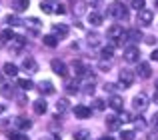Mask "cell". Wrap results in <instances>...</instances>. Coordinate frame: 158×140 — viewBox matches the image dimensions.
<instances>
[{
    "label": "cell",
    "instance_id": "1",
    "mask_svg": "<svg viewBox=\"0 0 158 140\" xmlns=\"http://www.w3.org/2000/svg\"><path fill=\"white\" fill-rule=\"evenodd\" d=\"M108 14L116 16V18H120V20H126L128 18V8L120 6V4H110V6H108Z\"/></svg>",
    "mask_w": 158,
    "mask_h": 140
},
{
    "label": "cell",
    "instance_id": "2",
    "mask_svg": "<svg viewBox=\"0 0 158 140\" xmlns=\"http://www.w3.org/2000/svg\"><path fill=\"white\" fill-rule=\"evenodd\" d=\"M118 78H120L122 88H128V86H132V82H134V72H132V70H128V68H124V70H120Z\"/></svg>",
    "mask_w": 158,
    "mask_h": 140
},
{
    "label": "cell",
    "instance_id": "3",
    "mask_svg": "<svg viewBox=\"0 0 158 140\" xmlns=\"http://www.w3.org/2000/svg\"><path fill=\"white\" fill-rule=\"evenodd\" d=\"M132 106H134V110H140V112H144V110L148 108V96L146 94H136L134 100H132Z\"/></svg>",
    "mask_w": 158,
    "mask_h": 140
},
{
    "label": "cell",
    "instance_id": "4",
    "mask_svg": "<svg viewBox=\"0 0 158 140\" xmlns=\"http://www.w3.org/2000/svg\"><path fill=\"white\" fill-rule=\"evenodd\" d=\"M124 60H126V62H138L140 60V50L136 46H126L124 48Z\"/></svg>",
    "mask_w": 158,
    "mask_h": 140
},
{
    "label": "cell",
    "instance_id": "5",
    "mask_svg": "<svg viewBox=\"0 0 158 140\" xmlns=\"http://www.w3.org/2000/svg\"><path fill=\"white\" fill-rule=\"evenodd\" d=\"M152 18H154V14H152L150 10H146V8H144V10L138 12V18H136V22H138L140 26H150V24H152Z\"/></svg>",
    "mask_w": 158,
    "mask_h": 140
},
{
    "label": "cell",
    "instance_id": "6",
    "mask_svg": "<svg viewBox=\"0 0 158 140\" xmlns=\"http://www.w3.org/2000/svg\"><path fill=\"white\" fill-rule=\"evenodd\" d=\"M24 22H26L28 34H32V36L40 34V28H42V22H40L38 18H28V20H24Z\"/></svg>",
    "mask_w": 158,
    "mask_h": 140
},
{
    "label": "cell",
    "instance_id": "7",
    "mask_svg": "<svg viewBox=\"0 0 158 140\" xmlns=\"http://www.w3.org/2000/svg\"><path fill=\"white\" fill-rule=\"evenodd\" d=\"M50 68L54 70V74H58V76H62V78L68 74V68H66V64L62 62V60H58V58H54L52 62H50Z\"/></svg>",
    "mask_w": 158,
    "mask_h": 140
},
{
    "label": "cell",
    "instance_id": "8",
    "mask_svg": "<svg viewBox=\"0 0 158 140\" xmlns=\"http://www.w3.org/2000/svg\"><path fill=\"white\" fill-rule=\"evenodd\" d=\"M136 70H138V76L140 78H150L152 76V68H150V64H148V62H140Z\"/></svg>",
    "mask_w": 158,
    "mask_h": 140
},
{
    "label": "cell",
    "instance_id": "9",
    "mask_svg": "<svg viewBox=\"0 0 158 140\" xmlns=\"http://www.w3.org/2000/svg\"><path fill=\"white\" fill-rule=\"evenodd\" d=\"M110 108L116 110V112H122V110H124V100L118 96V94H114V96L110 98Z\"/></svg>",
    "mask_w": 158,
    "mask_h": 140
},
{
    "label": "cell",
    "instance_id": "10",
    "mask_svg": "<svg viewBox=\"0 0 158 140\" xmlns=\"http://www.w3.org/2000/svg\"><path fill=\"white\" fill-rule=\"evenodd\" d=\"M106 126H108V130H118L120 126H122V118L120 116H108L106 118Z\"/></svg>",
    "mask_w": 158,
    "mask_h": 140
},
{
    "label": "cell",
    "instance_id": "11",
    "mask_svg": "<svg viewBox=\"0 0 158 140\" xmlns=\"http://www.w3.org/2000/svg\"><path fill=\"white\" fill-rule=\"evenodd\" d=\"M24 46H26V38H22V36H14V38L10 40V48H12V50H16V52L22 50Z\"/></svg>",
    "mask_w": 158,
    "mask_h": 140
},
{
    "label": "cell",
    "instance_id": "12",
    "mask_svg": "<svg viewBox=\"0 0 158 140\" xmlns=\"http://www.w3.org/2000/svg\"><path fill=\"white\" fill-rule=\"evenodd\" d=\"M90 114H92V110L88 106H76L74 108V116L76 118H90Z\"/></svg>",
    "mask_w": 158,
    "mask_h": 140
},
{
    "label": "cell",
    "instance_id": "13",
    "mask_svg": "<svg viewBox=\"0 0 158 140\" xmlns=\"http://www.w3.org/2000/svg\"><path fill=\"white\" fill-rule=\"evenodd\" d=\"M22 68L24 70H28V72H38V64H36V60L34 58H24V62H22Z\"/></svg>",
    "mask_w": 158,
    "mask_h": 140
},
{
    "label": "cell",
    "instance_id": "14",
    "mask_svg": "<svg viewBox=\"0 0 158 140\" xmlns=\"http://www.w3.org/2000/svg\"><path fill=\"white\" fill-rule=\"evenodd\" d=\"M38 90H40L42 94H54V84H52L50 80H42V82L38 84Z\"/></svg>",
    "mask_w": 158,
    "mask_h": 140
},
{
    "label": "cell",
    "instance_id": "15",
    "mask_svg": "<svg viewBox=\"0 0 158 140\" xmlns=\"http://www.w3.org/2000/svg\"><path fill=\"white\" fill-rule=\"evenodd\" d=\"M88 22L92 24V26H100V24L104 22V18H102V14H98V12H90L88 14Z\"/></svg>",
    "mask_w": 158,
    "mask_h": 140
},
{
    "label": "cell",
    "instance_id": "16",
    "mask_svg": "<svg viewBox=\"0 0 158 140\" xmlns=\"http://www.w3.org/2000/svg\"><path fill=\"white\" fill-rule=\"evenodd\" d=\"M72 66H74V74H76V76H86V74H88V68H86L80 60H76Z\"/></svg>",
    "mask_w": 158,
    "mask_h": 140
},
{
    "label": "cell",
    "instance_id": "17",
    "mask_svg": "<svg viewBox=\"0 0 158 140\" xmlns=\"http://www.w3.org/2000/svg\"><path fill=\"white\" fill-rule=\"evenodd\" d=\"M14 124L18 126L20 130H28V128H30V126H32V122L28 120V118H24V116H18V118H16V120H14Z\"/></svg>",
    "mask_w": 158,
    "mask_h": 140
},
{
    "label": "cell",
    "instance_id": "18",
    "mask_svg": "<svg viewBox=\"0 0 158 140\" xmlns=\"http://www.w3.org/2000/svg\"><path fill=\"white\" fill-rule=\"evenodd\" d=\"M126 36H128V40H132V42H138L140 38H144L142 32L136 30V28H132V30H126Z\"/></svg>",
    "mask_w": 158,
    "mask_h": 140
},
{
    "label": "cell",
    "instance_id": "19",
    "mask_svg": "<svg viewBox=\"0 0 158 140\" xmlns=\"http://www.w3.org/2000/svg\"><path fill=\"white\" fill-rule=\"evenodd\" d=\"M2 70H4V74H6V76H16V74H18V68H16L12 62H6Z\"/></svg>",
    "mask_w": 158,
    "mask_h": 140
},
{
    "label": "cell",
    "instance_id": "20",
    "mask_svg": "<svg viewBox=\"0 0 158 140\" xmlns=\"http://www.w3.org/2000/svg\"><path fill=\"white\" fill-rule=\"evenodd\" d=\"M100 56H102V60H110L114 56V46H104L100 50Z\"/></svg>",
    "mask_w": 158,
    "mask_h": 140
},
{
    "label": "cell",
    "instance_id": "21",
    "mask_svg": "<svg viewBox=\"0 0 158 140\" xmlns=\"http://www.w3.org/2000/svg\"><path fill=\"white\" fill-rule=\"evenodd\" d=\"M30 4V0H14V10L16 12H24Z\"/></svg>",
    "mask_w": 158,
    "mask_h": 140
},
{
    "label": "cell",
    "instance_id": "22",
    "mask_svg": "<svg viewBox=\"0 0 158 140\" xmlns=\"http://www.w3.org/2000/svg\"><path fill=\"white\" fill-rule=\"evenodd\" d=\"M32 106H34V112L36 114H44V112H46V102H44V100H34V104H32Z\"/></svg>",
    "mask_w": 158,
    "mask_h": 140
},
{
    "label": "cell",
    "instance_id": "23",
    "mask_svg": "<svg viewBox=\"0 0 158 140\" xmlns=\"http://www.w3.org/2000/svg\"><path fill=\"white\" fill-rule=\"evenodd\" d=\"M52 30H54V34H60V36L68 34V26H66V24H54Z\"/></svg>",
    "mask_w": 158,
    "mask_h": 140
},
{
    "label": "cell",
    "instance_id": "24",
    "mask_svg": "<svg viewBox=\"0 0 158 140\" xmlns=\"http://www.w3.org/2000/svg\"><path fill=\"white\" fill-rule=\"evenodd\" d=\"M42 42L46 44V46L54 48V46H56V44H58V38H56V36H54V34H46V36H44V38H42Z\"/></svg>",
    "mask_w": 158,
    "mask_h": 140
},
{
    "label": "cell",
    "instance_id": "25",
    "mask_svg": "<svg viewBox=\"0 0 158 140\" xmlns=\"http://www.w3.org/2000/svg\"><path fill=\"white\" fill-rule=\"evenodd\" d=\"M12 38H14V34H12V30H10V28H6V30H2V32H0V40H2V42H10Z\"/></svg>",
    "mask_w": 158,
    "mask_h": 140
},
{
    "label": "cell",
    "instance_id": "26",
    "mask_svg": "<svg viewBox=\"0 0 158 140\" xmlns=\"http://www.w3.org/2000/svg\"><path fill=\"white\" fill-rule=\"evenodd\" d=\"M18 86L22 90H30L34 84H32V80H28V78H18Z\"/></svg>",
    "mask_w": 158,
    "mask_h": 140
},
{
    "label": "cell",
    "instance_id": "27",
    "mask_svg": "<svg viewBox=\"0 0 158 140\" xmlns=\"http://www.w3.org/2000/svg\"><path fill=\"white\" fill-rule=\"evenodd\" d=\"M40 10H42V12H44V14H52V12H54V10H56V8H52V4H50V2H48V0H44V2H42V4H40Z\"/></svg>",
    "mask_w": 158,
    "mask_h": 140
},
{
    "label": "cell",
    "instance_id": "28",
    "mask_svg": "<svg viewBox=\"0 0 158 140\" xmlns=\"http://www.w3.org/2000/svg\"><path fill=\"white\" fill-rule=\"evenodd\" d=\"M0 92H2L6 98H12V96H14V90H12L8 84H0Z\"/></svg>",
    "mask_w": 158,
    "mask_h": 140
},
{
    "label": "cell",
    "instance_id": "29",
    "mask_svg": "<svg viewBox=\"0 0 158 140\" xmlns=\"http://www.w3.org/2000/svg\"><path fill=\"white\" fill-rule=\"evenodd\" d=\"M56 110H58V112H66V110H68V100H64V98H60V100H58L56 102Z\"/></svg>",
    "mask_w": 158,
    "mask_h": 140
},
{
    "label": "cell",
    "instance_id": "30",
    "mask_svg": "<svg viewBox=\"0 0 158 140\" xmlns=\"http://www.w3.org/2000/svg\"><path fill=\"white\" fill-rule=\"evenodd\" d=\"M6 22L10 24V26H20V24H22V20H20L18 16H12V14H8V16H6Z\"/></svg>",
    "mask_w": 158,
    "mask_h": 140
},
{
    "label": "cell",
    "instance_id": "31",
    "mask_svg": "<svg viewBox=\"0 0 158 140\" xmlns=\"http://www.w3.org/2000/svg\"><path fill=\"white\" fill-rule=\"evenodd\" d=\"M66 90H68L70 94H74V92H78V82L76 80H70L68 84H66Z\"/></svg>",
    "mask_w": 158,
    "mask_h": 140
},
{
    "label": "cell",
    "instance_id": "32",
    "mask_svg": "<svg viewBox=\"0 0 158 140\" xmlns=\"http://www.w3.org/2000/svg\"><path fill=\"white\" fill-rule=\"evenodd\" d=\"M74 140H88V132H86V130H78V132H74Z\"/></svg>",
    "mask_w": 158,
    "mask_h": 140
},
{
    "label": "cell",
    "instance_id": "33",
    "mask_svg": "<svg viewBox=\"0 0 158 140\" xmlns=\"http://www.w3.org/2000/svg\"><path fill=\"white\" fill-rule=\"evenodd\" d=\"M144 4H146V0H132V8H136V10H144Z\"/></svg>",
    "mask_w": 158,
    "mask_h": 140
},
{
    "label": "cell",
    "instance_id": "34",
    "mask_svg": "<svg viewBox=\"0 0 158 140\" xmlns=\"http://www.w3.org/2000/svg\"><path fill=\"white\" fill-rule=\"evenodd\" d=\"M98 42H100V36H98V34H90L88 36V44H90V46H96Z\"/></svg>",
    "mask_w": 158,
    "mask_h": 140
},
{
    "label": "cell",
    "instance_id": "35",
    "mask_svg": "<svg viewBox=\"0 0 158 140\" xmlns=\"http://www.w3.org/2000/svg\"><path fill=\"white\" fill-rule=\"evenodd\" d=\"M104 100H102V98H94V108L96 110H104Z\"/></svg>",
    "mask_w": 158,
    "mask_h": 140
},
{
    "label": "cell",
    "instance_id": "36",
    "mask_svg": "<svg viewBox=\"0 0 158 140\" xmlns=\"http://www.w3.org/2000/svg\"><path fill=\"white\" fill-rule=\"evenodd\" d=\"M120 138L122 140H134V132H132V130H126V132L120 134Z\"/></svg>",
    "mask_w": 158,
    "mask_h": 140
},
{
    "label": "cell",
    "instance_id": "37",
    "mask_svg": "<svg viewBox=\"0 0 158 140\" xmlns=\"http://www.w3.org/2000/svg\"><path fill=\"white\" fill-rule=\"evenodd\" d=\"M120 118H122V122H134V118H132L130 112H122V116H120Z\"/></svg>",
    "mask_w": 158,
    "mask_h": 140
},
{
    "label": "cell",
    "instance_id": "38",
    "mask_svg": "<svg viewBox=\"0 0 158 140\" xmlns=\"http://www.w3.org/2000/svg\"><path fill=\"white\" fill-rule=\"evenodd\" d=\"M82 10H84V4H82V2H78L76 6H74V12H76V14H82Z\"/></svg>",
    "mask_w": 158,
    "mask_h": 140
},
{
    "label": "cell",
    "instance_id": "39",
    "mask_svg": "<svg viewBox=\"0 0 158 140\" xmlns=\"http://www.w3.org/2000/svg\"><path fill=\"white\" fill-rule=\"evenodd\" d=\"M134 126L136 128H144V126H146V122L142 120V116H140V120H134Z\"/></svg>",
    "mask_w": 158,
    "mask_h": 140
},
{
    "label": "cell",
    "instance_id": "40",
    "mask_svg": "<svg viewBox=\"0 0 158 140\" xmlns=\"http://www.w3.org/2000/svg\"><path fill=\"white\" fill-rule=\"evenodd\" d=\"M18 136H20V134L16 132V130H10V132H8V138H10V140H16Z\"/></svg>",
    "mask_w": 158,
    "mask_h": 140
},
{
    "label": "cell",
    "instance_id": "41",
    "mask_svg": "<svg viewBox=\"0 0 158 140\" xmlns=\"http://www.w3.org/2000/svg\"><path fill=\"white\" fill-rule=\"evenodd\" d=\"M84 92H86V94H90V92H94V82H92V84H86V88H84Z\"/></svg>",
    "mask_w": 158,
    "mask_h": 140
},
{
    "label": "cell",
    "instance_id": "42",
    "mask_svg": "<svg viewBox=\"0 0 158 140\" xmlns=\"http://www.w3.org/2000/svg\"><path fill=\"white\" fill-rule=\"evenodd\" d=\"M150 124L154 126V128H158V114H154V116H152V120H150Z\"/></svg>",
    "mask_w": 158,
    "mask_h": 140
},
{
    "label": "cell",
    "instance_id": "43",
    "mask_svg": "<svg viewBox=\"0 0 158 140\" xmlns=\"http://www.w3.org/2000/svg\"><path fill=\"white\" fill-rule=\"evenodd\" d=\"M54 12H56V14H64V12H66V8H64V6H62V4H60V6H58V8H56V10H54Z\"/></svg>",
    "mask_w": 158,
    "mask_h": 140
},
{
    "label": "cell",
    "instance_id": "44",
    "mask_svg": "<svg viewBox=\"0 0 158 140\" xmlns=\"http://www.w3.org/2000/svg\"><path fill=\"white\" fill-rule=\"evenodd\" d=\"M150 58L154 60V62H158V50H154V52H152V54H150Z\"/></svg>",
    "mask_w": 158,
    "mask_h": 140
},
{
    "label": "cell",
    "instance_id": "45",
    "mask_svg": "<svg viewBox=\"0 0 158 140\" xmlns=\"http://www.w3.org/2000/svg\"><path fill=\"white\" fill-rule=\"evenodd\" d=\"M144 40H146L148 44H154V42H156V40H154V36H146V38H144Z\"/></svg>",
    "mask_w": 158,
    "mask_h": 140
},
{
    "label": "cell",
    "instance_id": "46",
    "mask_svg": "<svg viewBox=\"0 0 158 140\" xmlns=\"http://www.w3.org/2000/svg\"><path fill=\"white\" fill-rule=\"evenodd\" d=\"M16 140H28V136H24V134H20V136L16 138Z\"/></svg>",
    "mask_w": 158,
    "mask_h": 140
},
{
    "label": "cell",
    "instance_id": "47",
    "mask_svg": "<svg viewBox=\"0 0 158 140\" xmlns=\"http://www.w3.org/2000/svg\"><path fill=\"white\" fill-rule=\"evenodd\" d=\"M154 102H156V104H158V90H156V92H154Z\"/></svg>",
    "mask_w": 158,
    "mask_h": 140
},
{
    "label": "cell",
    "instance_id": "48",
    "mask_svg": "<svg viewBox=\"0 0 158 140\" xmlns=\"http://www.w3.org/2000/svg\"><path fill=\"white\" fill-rule=\"evenodd\" d=\"M100 140H114V138H112V136H102Z\"/></svg>",
    "mask_w": 158,
    "mask_h": 140
},
{
    "label": "cell",
    "instance_id": "49",
    "mask_svg": "<svg viewBox=\"0 0 158 140\" xmlns=\"http://www.w3.org/2000/svg\"><path fill=\"white\" fill-rule=\"evenodd\" d=\"M52 140H62V138H60V136H54V138H52Z\"/></svg>",
    "mask_w": 158,
    "mask_h": 140
},
{
    "label": "cell",
    "instance_id": "50",
    "mask_svg": "<svg viewBox=\"0 0 158 140\" xmlns=\"http://www.w3.org/2000/svg\"><path fill=\"white\" fill-rule=\"evenodd\" d=\"M156 90H158V80H156Z\"/></svg>",
    "mask_w": 158,
    "mask_h": 140
},
{
    "label": "cell",
    "instance_id": "51",
    "mask_svg": "<svg viewBox=\"0 0 158 140\" xmlns=\"http://www.w3.org/2000/svg\"><path fill=\"white\" fill-rule=\"evenodd\" d=\"M48 2H56V0H48Z\"/></svg>",
    "mask_w": 158,
    "mask_h": 140
},
{
    "label": "cell",
    "instance_id": "52",
    "mask_svg": "<svg viewBox=\"0 0 158 140\" xmlns=\"http://www.w3.org/2000/svg\"><path fill=\"white\" fill-rule=\"evenodd\" d=\"M156 8H158V0H156Z\"/></svg>",
    "mask_w": 158,
    "mask_h": 140
},
{
    "label": "cell",
    "instance_id": "53",
    "mask_svg": "<svg viewBox=\"0 0 158 140\" xmlns=\"http://www.w3.org/2000/svg\"><path fill=\"white\" fill-rule=\"evenodd\" d=\"M0 78H2V74H0Z\"/></svg>",
    "mask_w": 158,
    "mask_h": 140
}]
</instances>
